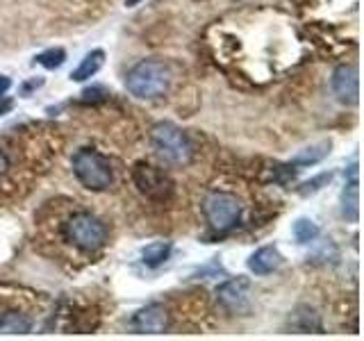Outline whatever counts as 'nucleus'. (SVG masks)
Returning a JSON list of instances; mask_svg holds the SVG:
<instances>
[{
	"label": "nucleus",
	"instance_id": "f257e3e1",
	"mask_svg": "<svg viewBox=\"0 0 364 341\" xmlns=\"http://www.w3.org/2000/svg\"><path fill=\"white\" fill-rule=\"evenodd\" d=\"M171 85V71L162 60H141L134 64L128 77H125V87L134 96L141 100H153L164 96Z\"/></svg>",
	"mask_w": 364,
	"mask_h": 341
},
{
	"label": "nucleus",
	"instance_id": "f03ea898",
	"mask_svg": "<svg viewBox=\"0 0 364 341\" xmlns=\"http://www.w3.org/2000/svg\"><path fill=\"white\" fill-rule=\"evenodd\" d=\"M73 175L89 191H105L114 182L109 159L94 148H82L73 155Z\"/></svg>",
	"mask_w": 364,
	"mask_h": 341
},
{
	"label": "nucleus",
	"instance_id": "7ed1b4c3",
	"mask_svg": "<svg viewBox=\"0 0 364 341\" xmlns=\"http://www.w3.org/2000/svg\"><path fill=\"white\" fill-rule=\"evenodd\" d=\"M151 141L157 155L168 164H189L193 157V146L189 136L182 132L176 123L162 121L151 130Z\"/></svg>",
	"mask_w": 364,
	"mask_h": 341
},
{
	"label": "nucleus",
	"instance_id": "20e7f679",
	"mask_svg": "<svg viewBox=\"0 0 364 341\" xmlns=\"http://www.w3.org/2000/svg\"><path fill=\"white\" fill-rule=\"evenodd\" d=\"M64 237L75 248L85 250V253H94L100 250L107 242V227L98 216L89 212H77L64 223Z\"/></svg>",
	"mask_w": 364,
	"mask_h": 341
},
{
	"label": "nucleus",
	"instance_id": "39448f33",
	"mask_svg": "<svg viewBox=\"0 0 364 341\" xmlns=\"http://www.w3.org/2000/svg\"><path fill=\"white\" fill-rule=\"evenodd\" d=\"M203 214L214 232H228L242 219V202L225 191H214L203 200Z\"/></svg>",
	"mask_w": 364,
	"mask_h": 341
},
{
	"label": "nucleus",
	"instance_id": "423d86ee",
	"mask_svg": "<svg viewBox=\"0 0 364 341\" xmlns=\"http://www.w3.org/2000/svg\"><path fill=\"white\" fill-rule=\"evenodd\" d=\"M132 178H134L136 189L151 200H166L171 193H173V180H171L168 173H164L162 168H157L153 164L139 162L134 166Z\"/></svg>",
	"mask_w": 364,
	"mask_h": 341
},
{
	"label": "nucleus",
	"instance_id": "0eeeda50",
	"mask_svg": "<svg viewBox=\"0 0 364 341\" xmlns=\"http://www.w3.org/2000/svg\"><path fill=\"white\" fill-rule=\"evenodd\" d=\"M333 94L337 96L339 102L344 105H355L360 100V75L355 64H341L333 71Z\"/></svg>",
	"mask_w": 364,
	"mask_h": 341
},
{
	"label": "nucleus",
	"instance_id": "6e6552de",
	"mask_svg": "<svg viewBox=\"0 0 364 341\" xmlns=\"http://www.w3.org/2000/svg\"><path fill=\"white\" fill-rule=\"evenodd\" d=\"M171 325V316L164 305H146L132 316V328L141 335H162Z\"/></svg>",
	"mask_w": 364,
	"mask_h": 341
},
{
	"label": "nucleus",
	"instance_id": "1a4fd4ad",
	"mask_svg": "<svg viewBox=\"0 0 364 341\" xmlns=\"http://www.w3.org/2000/svg\"><path fill=\"white\" fill-rule=\"evenodd\" d=\"M248 296H250V282L246 278L228 280L216 289V298H219V303L230 312H239L242 307H246Z\"/></svg>",
	"mask_w": 364,
	"mask_h": 341
},
{
	"label": "nucleus",
	"instance_id": "9d476101",
	"mask_svg": "<svg viewBox=\"0 0 364 341\" xmlns=\"http://www.w3.org/2000/svg\"><path fill=\"white\" fill-rule=\"evenodd\" d=\"M280 264H282V255L276 246H262L248 257V269L255 276H269V273L280 269Z\"/></svg>",
	"mask_w": 364,
	"mask_h": 341
},
{
	"label": "nucleus",
	"instance_id": "9b49d317",
	"mask_svg": "<svg viewBox=\"0 0 364 341\" xmlns=\"http://www.w3.org/2000/svg\"><path fill=\"white\" fill-rule=\"evenodd\" d=\"M341 216L346 221L355 223L360 216V189H358V166H350V180L346 182V189L341 193Z\"/></svg>",
	"mask_w": 364,
	"mask_h": 341
},
{
	"label": "nucleus",
	"instance_id": "f8f14e48",
	"mask_svg": "<svg viewBox=\"0 0 364 341\" xmlns=\"http://www.w3.org/2000/svg\"><path fill=\"white\" fill-rule=\"evenodd\" d=\"M102 64H105V53H102L100 48L91 50V53L85 55V60L80 62V66L71 73V80H73V82H85V80L94 77L100 71Z\"/></svg>",
	"mask_w": 364,
	"mask_h": 341
},
{
	"label": "nucleus",
	"instance_id": "ddd939ff",
	"mask_svg": "<svg viewBox=\"0 0 364 341\" xmlns=\"http://www.w3.org/2000/svg\"><path fill=\"white\" fill-rule=\"evenodd\" d=\"M32 321L21 312H3L0 314V335H28Z\"/></svg>",
	"mask_w": 364,
	"mask_h": 341
},
{
	"label": "nucleus",
	"instance_id": "4468645a",
	"mask_svg": "<svg viewBox=\"0 0 364 341\" xmlns=\"http://www.w3.org/2000/svg\"><path fill=\"white\" fill-rule=\"evenodd\" d=\"M168 255H171V244L168 242H155V244H148L141 250V261L148 269H157L168 259Z\"/></svg>",
	"mask_w": 364,
	"mask_h": 341
},
{
	"label": "nucleus",
	"instance_id": "2eb2a0df",
	"mask_svg": "<svg viewBox=\"0 0 364 341\" xmlns=\"http://www.w3.org/2000/svg\"><path fill=\"white\" fill-rule=\"evenodd\" d=\"M330 153V144L323 141V144H316V146H310L301 151L296 157H291L289 166H312V164H318L321 159H326Z\"/></svg>",
	"mask_w": 364,
	"mask_h": 341
},
{
	"label": "nucleus",
	"instance_id": "dca6fc26",
	"mask_svg": "<svg viewBox=\"0 0 364 341\" xmlns=\"http://www.w3.org/2000/svg\"><path fill=\"white\" fill-rule=\"evenodd\" d=\"M318 237V225L310 219H299L294 223V239L299 244H312Z\"/></svg>",
	"mask_w": 364,
	"mask_h": 341
},
{
	"label": "nucleus",
	"instance_id": "f3484780",
	"mask_svg": "<svg viewBox=\"0 0 364 341\" xmlns=\"http://www.w3.org/2000/svg\"><path fill=\"white\" fill-rule=\"evenodd\" d=\"M64 62H66V50L64 48H48V50H43V53H39L37 57H34V64H39L43 68H50V71L60 68Z\"/></svg>",
	"mask_w": 364,
	"mask_h": 341
},
{
	"label": "nucleus",
	"instance_id": "a211bd4d",
	"mask_svg": "<svg viewBox=\"0 0 364 341\" xmlns=\"http://www.w3.org/2000/svg\"><path fill=\"white\" fill-rule=\"evenodd\" d=\"M330 178H333L330 173H321V175H316L314 180L305 182V185L299 189V193H301V196H312V193H316V191H321V189H323L321 185H328Z\"/></svg>",
	"mask_w": 364,
	"mask_h": 341
},
{
	"label": "nucleus",
	"instance_id": "6ab92c4d",
	"mask_svg": "<svg viewBox=\"0 0 364 341\" xmlns=\"http://www.w3.org/2000/svg\"><path fill=\"white\" fill-rule=\"evenodd\" d=\"M109 96V91L105 87H91V89H85L82 91V102H100V100H105Z\"/></svg>",
	"mask_w": 364,
	"mask_h": 341
},
{
	"label": "nucleus",
	"instance_id": "aec40b11",
	"mask_svg": "<svg viewBox=\"0 0 364 341\" xmlns=\"http://www.w3.org/2000/svg\"><path fill=\"white\" fill-rule=\"evenodd\" d=\"M9 170V157H7V153L0 148V178H3L5 173Z\"/></svg>",
	"mask_w": 364,
	"mask_h": 341
},
{
	"label": "nucleus",
	"instance_id": "412c9836",
	"mask_svg": "<svg viewBox=\"0 0 364 341\" xmlns=\"http://www.w3.org/2000/svg\"><path fill=\"white\" fill-rule=\"evenodd\" d=\"M11 87V80L7 75H0V98H3Z\"/></svg>",
	"mask_w": 364,
	"mask_h": 341
},
{
	"label": "nucleus",
	"instance_id": "4be33fe9",
	"mask_svg": "<svg viewBox=\"0 0 364 341\" xmlns=\"http://www.w3.org/2000/svg\"><path fill=\"white\" fill-rule=\"evenodd\" d=\"M139 3H144V0H125V7H136Z\"/></svg>",
	"mask_w": 364,
	"mask_h": 341
},
{
	"label": "nucleus",
	"instance_id": "5701e85b",
	"mask_svg": "<svg viewBox=\"0 0 364 341\" xmlns=\"http://www.w3.org/2000/svg\"><path fill=\"white\" fill-rule=\"evenodd\" d=\"M11 109V102L7 100V102H3V105H0V114H3V112H9Z\"/></svg>",
	"mask_w": 364,
	"mask_h": 341
}]
</instances>
